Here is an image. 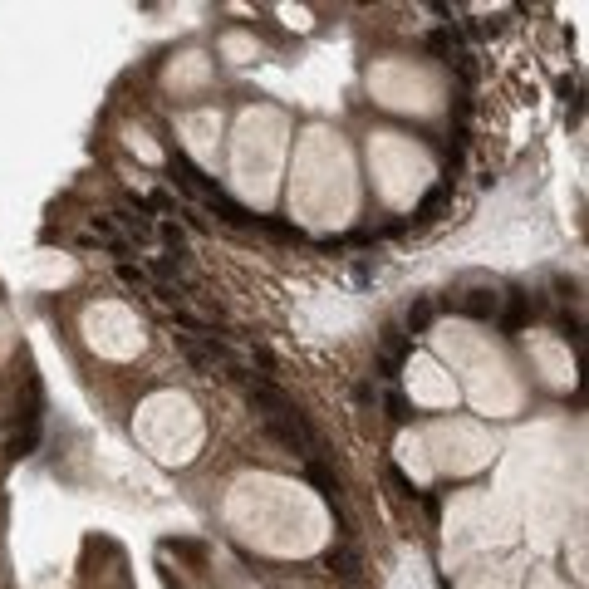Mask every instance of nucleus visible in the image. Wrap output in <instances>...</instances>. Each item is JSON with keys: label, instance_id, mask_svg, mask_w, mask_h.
<instances>
[{"label": "nucleus", "instance_id": "obj_1", "mask_svg": "<svg viewBox=\"0 0 589 589\" xmlns=\"http://www.w3.org/2000/svg\"><path fill=\"white\" fill-rule=\"evenodd\" d=\"M167 177H172V182H177V187H182V192H187L197 206H206L211 217H221L226 226H255V217H251V211H246L241 201H231V197H226L217 182H211V177H206V172L192 163L187 152H177V147L167 152Z\"/></svg>", "mask_w": 589, "mask_h": 589}, {"label": "nucleus", "instance_id": "obj_2", "mask_svg": "<svg viewBox=\"0 0 589 589\" xmlns=\"http://www.w3.org/2000/svg\"><path fill=\"white\" fill-rule=\"evenodd\" d=\"M246 403H251V413H260V422H265V417H290V413H295V398H290L280 383H271V379L246 383Z\"/></svg>", "mask_w": 589, "mask_h": 589}, {"label": "nucleus", "instance_id": "obj_3", "mask_svg": "<svg viewBox=\"0 0 589 589\" xmlns=\"http://www.w3.org/2000/svg\"><path fill=\"white\" fill-rule=\"evenodd\" d=\"M114 226L123 231V241H128V236H133V241H152V236H157V221L147 217V201L118 206V211H114Z\"/></svg>", "mask_w": 589, "mask_h": 589}, {"label": "nucleus", "instance_id": "obj_4", "mask_svg": "<svg viewBox=\"0 0 589 589\" xmlns=\"http://www.w3.org/2000/svg\"><path fill=\"white\" fill-rule=\"evenodd\" d=\"M325 570H329V574H339L344 584H359V579H363V555H359L349 541H339V545H329V550H325Z\"/></svg>", "mask_w": 589, "mask_h": 589}, {"label": "nucleus", "instance_id": "obj_5", "mask_svg": "<svg viewBox=\"0 0 589 589\" xmlns=\"http://www.w3.org/2000/svg\"><path fill=\"white\" fill-rule=\"evenodd\" d=\"M427 44H433V55L437 60H447V64H457L462 74H471V55H466V49H462V35L457 30H433V39H427Z\"/></svg>", "mask_w": 589, "mask_h": 589}, {"label": "nucleus", "instance_id": "obj_6", "mask_svg": "<svg viewBox=\"0 0 589 589\" xmlns=\"http://www.w3.org/2000/svg\"><path fill=\"white\" fill-rule=\"evenodd\" d=\"M530 314H535L530 295H511V300H506V309H501V329H506V334H520Z\"/></svg>", "mask_w": 589, "mask_h": 589}, {"label": "nucleus", "instance_id": "obj_7", "mask_svg": "<svg viewBox=\"0 0 589 589\" xmlns=\"http://www.w3.org/2000/svg\"><path fill=\"white\" fill-rule=\"evenodd\" d=\"M462 309H466L471 319H496V314H501V295H496V290H471V295L462 300Z\"/></svg>", "mask_w": 589, "mask_h": 589}, {"label": "nucleus", "instance_id": "obj_8", "mask_svg": "<svg viewBox=\"0 0 589 589\" xmlns=\"http://www.w3.org/2000/svg\"><path fill=\"white\" fill-rule=\"evenodd\" d=\"M433 319H437V305H433V300H413V309H408V319H403L408 339L427 334V329H433Z\"/></svg>", "mask_w": 589, "mask_h": 589}, {"label": "nucleus", "instance_id": "obj_9", "mask_svg": "<svg viewBox=\"0 0 589 589\" xmlns=\"http://www.w3.org/2000/svg\"><path fill=\"white\" fill-rule=\"evenodd\" d=\"M177 354L197 368V373H217L211 368V359H206V339H192V334H177Z\"/></svg>", "mask_w": 589, "mask_h": 589}, {"label": "nucleus", "instance_id": "obj_10", "mask_svg": "<svg viewBox=\"0 0 589 589\" xmlns=\"http://www.w3.org/2000/svg\"><path fill=\"white\" fill-rule=\"evenodd\" d=\"M309 481L319 487V496H325V501H339V481L329 476V466H325V462H309Z\"/></svg>", "mask_w": 589, "mask_h": 589}, {"label": "nucleus", "instance_id": "obj_11", "mask_svg": "<svg viewBox=\"0 0 589 589\" xmlns=\"http://www.w3.org/2000/svg\"><path fill=\"white\" fill-rule=\"evenodd\" d=\"M157 236H163L167 255H182V260H187V236H182V226H177V221H163V226H157Z\"/></svg>", "mask_w": 589, "mask_h": 589}, {"label": "nucleus", "instance_id": "obj_12", "mask_svg": "<svg viewBox=\"0 0 589 589\" xmlns=\"http://www.w3.org/2000/svg\"><path fill=\"white\" fill-rule=\"evenodd\" d=\"M182 271H187L182 255H152V275H157V280H177Z\"/></svg>", "mask_w": 589, "mask_h": 589}, {"label": "nucleus", "instance_id": "obj_13", "mask_svg": "<svg viewBox=\"0 0 589 589\" xmlns=\"http://www.w3.org/2000/svg\"><path fill=\"white\" fill-rule=\"evenodd\" d=\"M442 201H447V182H442V187H433V192H427V197H422V206H417V221H433Z\"/></svg>", "mask_w": 589, "mask_h": 589}, {"label": "nucleus", "instance_id": "obj_14", "mask_svg": "<svg viewBox=\"0 0 589 589\" xmlns=\"http://www.w3.org/2000/svg\"><path fill=\"white\" fill-rule=\"evenodd\" d=\"M383 408H388V422H413V408H408V398H403L398 388L383 398Z\"/></svg>", "mask_w": 589, "mask_h": 589}, {"label": "nucleus", "instance_id": "obj_15", "mask_svg": "<svg viewBox=\"0 0 589 589\" xmlns=\"http://www.w3.org/2000/svg\"><path fill=\"white\" fill-rule=\"evenodd\" d=\"M118 280H123L128 290H138V285H147V271H143V265H133V260H118Z\"/></svg>", "mask_w": 589, "mask_h": 589}, {"label": "nucleus", "instance_id": "obj_16", "mask_svg": "<svg viewBox=\"0 0 589 589\" xmlns=\"http://www.w3.org/2000/svg\"><path fill=\"white\" fill-rule=\"evenodd\" d=\"M163 550H177V555H187V560H206V545H201V541H167Z\"/></svg>", "mask_w": 589, "mask_h": 589}, {"label": "nucleus", "instance_id": "obj_17", "mask_svg": "<svg viewBox=\"0 0 589 589\" xmlns=\"http://www.w3.org/2000/svg\"><path fill=\"white\" fill-rule=\"evenodd\" d=\"M555 329H560V339L579 344V319H574V314H560V319H555Z\"/></svg>", "mask_w": 589, "mask_h": 589}, {"label": "nucleus", "instance_id": "obj_18", "mask_svg": "<svg viewBox=\"0 0 589 589\" xmlns=\"http://www.w3.org/2000/svg\"><path fill=\"white\" fill-rule=\"evenodd\" d=\"M251 363H260V368H275V354L265 349V344H255V349H251Z\"/></svg>", "mask_w": 589, "mask_h": 589}, {"label": "nucleus", "instance_id": "obj_19", "mask_svg": "<svg viewBox=\"0 0 589 589\" xmlns=\"http://www.w3.org/2000/svg\"><path fill=\"white\" fill-rule=\"evenodd\" d=\"M379 368H383V379H398V368H403V359H393V354H379Z\"/></svg>", "mask_w": 589, "mask_h": 589}, {"label": "nucleus", "instance_id": "obj_20", "mask_svg": "<svg viewBox=\"0 0 589 589\" xmlns=\"http://www.w3.org/2000/svg\"><path fill=\"white\" fill-rule=\"evenodd\" d=\"M147 206H157V211H177V201H172V192H152V201Z\"/></svg>", "mask_w": 589, "mask_h": 589}]
</instances>
